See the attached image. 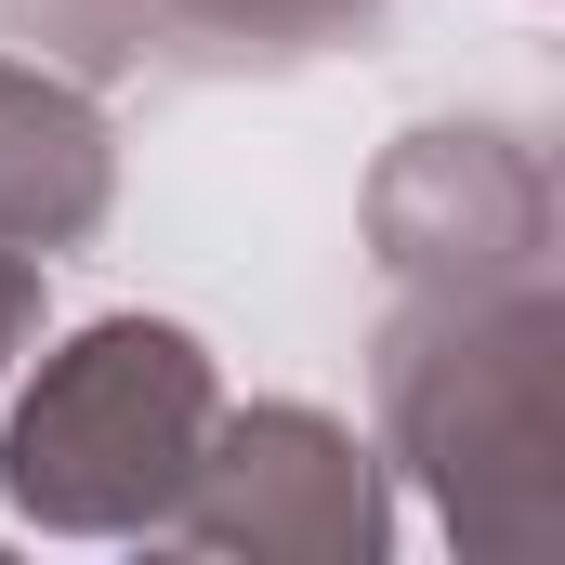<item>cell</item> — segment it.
<instances>
[{
	"label": "cell",
	"mask_w": 565,
	"mask_h": 565,
	"mask_svg": "<svg viewBox=\"0 0 565 565\" xmlns=\"http://www.w3.org/2000/svg\"><path fill=\"white\" fill-rule=\"evenodd\" d=\"M382 434L434 487L447 540L553 553L565 540V302L553 277L408 289L382 329Z\"/></svg>",
	"instance_id": "obj_1"
},
{
	"label": "cell",
	"mask_w": 565,
	"mask_h": 565,
	"mask_svg": "<svg viewBox=\"0 0 565 565\" xmlns=\"http://www.w3.org/2000/svg\"><path fill=\"white\" fill-rule=\"evenodd\" d=\"M211 422H224V382H211L198 329H171V316H93L13 395V422H0V500L26 526H53V540H145V526H171Z\"/></svg>",
	"instance_id": "obj_2"
},
{
	"label": "cell",
	"mask_w": 565,
	"mask_h": 565,
	"mask_svg": "<svg viewBox=\"0 0 565 565\" xmlns=\"http://www.w3.org/2000/svg\"><path fill=\"white\" fill-rule=\"evenodd\" d=\"M382 473L369 447L329 422V408H250V422H211L184 500H171V540L198 553H264V565H369L382 553Z\"/></svg>",
	"instance_id": "obj_3"
},
{
	"label": "cell",
	"mask_w": 565,
	"mask_h": 565,
	"mask_svg": "<svg viewBox=\"0 0 565 565\" xmlns=\"http://www.w3.org/2000/svg\"><path fill=\"white\" fill-rule=\"evenodd\" d=\"M369 237L395 289L553 277V171L513 132H408L369 184Z\"/></svg>",
	"instance_id": "obj_4"
},
{
	"label": "cell",
	"mask_w": 565,
	"mask_h": 565,
	"mask_svg": "<svg viewBox=\"0 0 565 565\" xmlns=\"http://www.w3.org/2000/svg\"><path fill=\"white\" fill-rule=\"evenodd\" d=\"M119 198V145H106V106L13 53L0 40V250H79Z\"/></svg>",
	"instance_id": "obj_5"
},
{
	"label": "cell",
	"mask_w": 565,
	"mask_h": 565,
	"mask_svg": "<svg viewBox=\"0 0 565 565\" xmlns=\"http://www.w3.org/2000/svg\"><path fill=\"white\" fill-rule=\"evenodd\" d=\"M158 26H198V40H237V53H316V40H355L382 0H145Z\"/></svg>",
	"instance_id": "obj_6"
},
{
	"label": "cell",
	"mask_w": 565,
	"mask_h": 565,
	"mask_svg": "<svg viewBox=\"0 0 565 565\" xmlns=\"http://www.w3.org/2000/svg\"><path fill=\"white\" fill-rule=\"evenodd\" d=\"M26 342H40V250H0V382Z\"/></svg>",
	"instance_id": "obj_7"
}]
</instances>
